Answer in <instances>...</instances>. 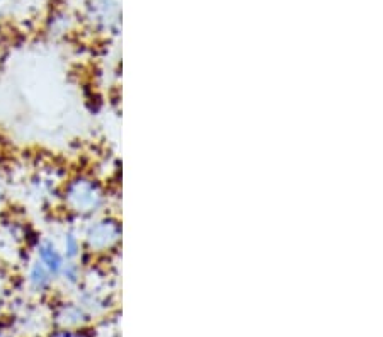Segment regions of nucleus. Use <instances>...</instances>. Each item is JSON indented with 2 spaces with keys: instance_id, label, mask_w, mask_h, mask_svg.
Instances as JSON below:
<instances>
[{
  "instance_id": "1",
  "label": "nucleus",
  "mask_w": 383,
  "mask_h": 337,
  "mask_svg": "<svg viewBox=\"0 0 383 337\" xmlns=\"http://www.w3.org/2000/svg\"><path fill=\"white\" fill-rule=\"evenodd\" d=\"M41 257L43 261L50 266V269H58L60 268V256L55 252V249L51 247H45L41 251Z\"/></svg>"
}]
</instances>
